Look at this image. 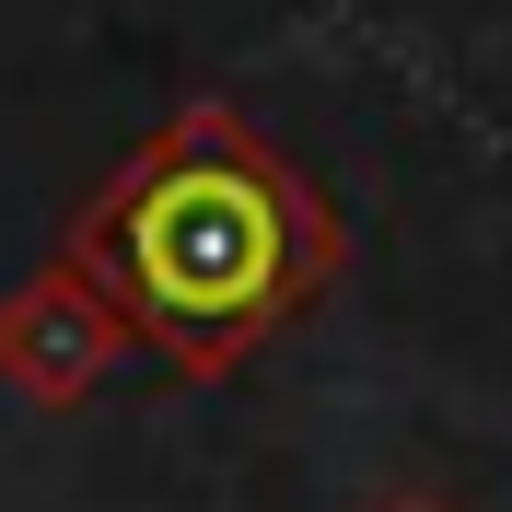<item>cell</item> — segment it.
<instances>
[{
    "mask_svg": "<svg viewBox=\"0 0 512 512\" xmlns=\"http://www.w3.org/2000/svg\"><path fill=\"white\" fill-rule=\"evenodd\" d=\"M291 187L233 140L163 152L117 198V280L163 338H233L291 291Z\"/></svg>",
    "mask_w": 512,
    "mask_h": 512,
    "instance_id": "cell-1",
    "label": "cell"
}]
</instances>
